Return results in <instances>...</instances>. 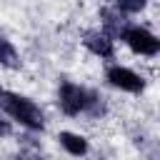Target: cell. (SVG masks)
<instances>
[{
  "mask_svg": "<svg viewBox=\"0 0 160 160\" xmlns=\"http://www.w3.org/2000/svg\"><path fill=\"white\" fill-rule=\"evenodd\" d=\"M58 108L68 118H78V115L100 118L105 112V98L98 90L82 88L72 80H62L58 85Z\"/></svg>",
  "mask_w": 160,
  "mask_h": 160,
  "instance_id": "cell-1",
  "label": "cell"
},
{
  "mask_svg": "<svg viewBox=\"0 0 160 160\" xmlns=\"http://www.w3.org/2000/svg\"><path fill=\"white\" fill-rule=\"evenodd\" d=\"M0 112L5 118H10L12 122H18L20 128L30 130V132H42L45 130V115L28 95L0 88Z\"/></svg>",
  "mask_w": 160,
  "mask_h": 160,
  "instance_id": "cell-2",
  "label": "cell"
},
{
  "mask_svg": "<svg viewBox=\"0 0 160 160\" xmlns=\"http://www.w3.org/2000/svg\"><path fill=\"white\" fill-rule=\"evenodd\" d=\"M120 40L135 52V55H142V58H152V55H158L160 52V38L155 35V32H150L148 28H142V25H128L125 28V32L120 35Z\"/></svg>",
  "mask_w": 160,
  "mask_h": 160,
  "instance_id": "cell-3",
  "label": "cell"
},
{
  "mask_svg": "<svg viewBox=\"0 0 160 160\" xmlns=\"http://www.w3.org/2000/svg\"><path fill=\"white\" fill-rule=\"evenodd\" d=\"M105 80H108L112 88L122 90V92H132V95H138V92L145 90V78L138 75L135 70L125 68V65H110V68L105 70Z\"/></svg>",
  "mask_w": 160,
  "mask_h": 160,
  "instance_id": "cell-4",
  "label": "cell"
},
{
  "mask_svg": "<svg viewBox=\"0 0 160 160\" xmlns=\"http://www.w3.org/2000/svg\"><path fill=\"white\" fill-rule=\"evenodd\" d=\"M82 45L100 60H112L115 58V38H110L105 30H88L82 35Z\"/></svg>",
  "mask_w": 160,
  "mask_h": 160,
  "instance_id": "cell-5",
  "label": "cell"
},
{
  "mask_svg": "<svg viewBox=\"0 0 160 160\" xmlns=\"http://www.w3.org/2000/svg\"><path fill=\"white\" fill-rule=\"evenodd\" d=\"M58 142H60V148H62L68 155H72V158H85V155L90 152V142H88V138L80 135V132H72V130H62V132H58Z\"/></svg>",
  "mask_w": 160,
  "mask_h": 160,
  "instance_id": "cell-6",
  "label": "cell"
},
{
  "mask_svg": "<svg viewBox=\"0 0 160 160\" xmlns=\"http://www.w3.org/2000/svg\"><path fill=\"white\" fill-rule=\"evenodd\" d=\"M100 20H102V30L110 35V38H120L125 32V28L130 25L128 15H122L118 8H102L100 10Z\"/></svg>",
  "mask_w": 160,
  "mask_h": 160,
  "instance_id": "cell-7",
  "label": "cell"
},
{
  "mask_svg": "<svg viewBox=\"0 0 160 160\" xmlns=\"http://www.w3.org/2000/svg\"><path fill=\"white\" fill-rule=\"evenodd\" d=\"M0 68H8V70L20 68V52L12 45V40L2 32H0Z\"/></svg>",
  "mask_w": 160,
  "mask_h": 160,
  "instance_id": "cell-8",
  "label": "cell"
},
{
  "mask_svg": "<svg viewBox=\"0 0 160 160\" xmlns=\"http://www.w3.org/2000/svg\"><path fill=\"white\" fill-rule=\"evenodd\" d=\"M112 8H118L122 15H138L148 8V0H112Z\"/></svg>",
  "mask_w": 160,
  "mask_h": 160,
  "instance_id": "cell-9",
  "label": "cell"
},
{
  "mask_svg": "<svg viewBox=\"0 0 160 160\" xmlns=\"http://www.w3.org/2000/svg\"><path fill=\"white\" fill-rule=\"evenodd\" d=\"M15 160H42V155H40L35 148H25V150H20V152L15 155Z\"/></svg>",
  "mask_w": 160,
  "mask_h": 160,
  "instance_id": "cell-10",
  "label": "cell"
},
{
  "mask_svg": "<svg viewBox=\"0 0 160 160\" xmlns=\"http://www.w3.org/2000/svg\"><path fill=\"white\" fill-rule=\"evenodd\" d=\"M12 132V120H5V115L0 112V138H8Z\"/></svg>",
  "mask_w": 160,
  "mask_h": 160,
  "instance_id": "cell-11",
  "label": "cell"
}]
</instances>
